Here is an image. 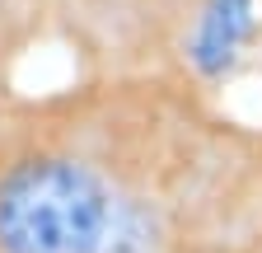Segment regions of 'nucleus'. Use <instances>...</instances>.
<instances>
[{
	"label": "nucleus",
	"mask_w": 262,
	"mask_h": 253,
	"mask_svg": "<svg viewBox=\"0 0 262 253\" xmlns=\"http://www.w3.org/2000/svg\"><path fill=\"white\" fill-rule=\"evenodd\" d=\"M0 253H262V132L183 80L5 89Z\"/></svg>",
	"instance_id": "nucleus-1"
},
{
	"label": "nucleus",
	"mask_w": 262,
	"mask_h": 253,
	"mask_svg": "<svg viewBox=\"0 0 262 253\" xmlns=\"http://www.w3.org/2000/svg\"><path fill=\"white\" fill-rule=\"evenodd\" d=\"M215 10L220 0H52L47 47L71 56V75L196 85V47Z\"/></svg>",
	"instance_id": "nucleus-2"
},
{
	"label": "nucleus",
	"mask_w": 262,
	"mask_h": 253,
	"mask_svg": "<svg viewBox=\"0 0 262 253\" xmlns=\"http://www.w3.org/2000/svg\"><path fill=\"white\" fill-rule=\"evenodd\" d=\"M52 0H0V94L19 89L24 61L47 47Z\"/></svg>",
	"instance_id": "nucleus-3"
}]
</instances>
